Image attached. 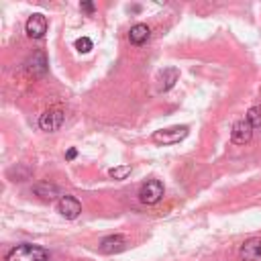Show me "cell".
<instances>
[{
    "label": "cell",
    "mask_w": 261,
    "mask_h": 261,
    "mask_svg": "<svg viewBox=\"0 0 261 261\" xmlns=\"http://www.w3.org/2000/svg\"><path fill=\"white\" fill-rule=\"evenodd\" d=\"M24 29L31 39H41L47 33V18L43 14H33V16H29Z\"/></svg>",
    "instance_id": "9"
},
{
    "label": "cell",
    "mask_w": 261,
    "mask_h": 261,
    "mask_svg": "<svg viewBox=\"0 0 261 261\" xmlns=\"http://www.w3.org/2000/svg\"><path fill=\"white\" fill-rule=\"evenodd\" d=\"M24 69H27V73H31V75H43V73L47 71V59H45V55H43L41 51L33 53V57L27 59Z\"/></svg>",
    "instance_id": "10"
},
{
    "label": "cell",
    "mask_w": 261,
    "mask_h": 261,
    "mask_svg": "<svg viewBox=\"0 0 261 261\" xmlns=\"http://www.w3.org/2000/svg\"><path fill=\"white\" fill-rule=\"evenodd\" d=\"M163 198V184L159 179H147L139 190V200L143 204H157Z\"/></svg>",
    "instance_id": "3"
},
{
    "label": "cell",
    "mask_w": 261,
    "mask_h": 261,
    "mask_svg": "<svg viewBox=\"0 0 261 261\" xmlns=\"http://www.w3.org/2000/svg\"><path fill=\"white\" fill-rule=\"evenodd\" d=\"M190 133V128L186 124H177V126H169V128H161L153 133V141L157 145H173L179 143L181 139H186Z\"/></svg>",
    "instance_id": "2"
},
{
    "label": "cell",
    "mask_w": 261,
    "mask_h": 261,
    "mask_svg": "<svg viewBox=\"0 0 261 261\" xmlns=\"http://www.w3.org/2000/svg\"><path fill=\"white\" fill-rule=\"evenodd\" d=\"M102 253L106 255H112V253H120L126 249V239L122 234H108L100 241V247H98Z\"/></svg>",
    "instance_id": "8"
},
{
    "label": "cell",
    "mask_w": 261,
    "mask_h": 261,
    "mask_svg": "<svg viewBox=\"0 0 261 261\" xmlns=\"http://www.w3.org/2000/svg\"><path fill=\"white\" fill-rule=\"evenodd\" d=\"M251 137H253V126L249 124V120H247V118H245V120H239V122H234V124H232L230 139H232V143H234V145H245V143H249V141H251Z\"/></svg>",
    "instance_id": "7"
},
{
    "label": "cell",
    "mask_w": 261,
    "mask_h": 261,
    "mask_svg": "<svg viewBox=\"0 0 261 261\" xmlns=\"http://www.w3.org/2000/svg\"><path fill=\"white\" fill-rule=\"evenodd\" d=\"M75 155H77V151L71 147V149H67V153H65V159H73Z\"/></svg>",
    "instance_id": "18"
},
{
    "label": "cell",
    "mask_w": 261,
    "mask_h": 261,
    "mask_svg": "<svg viewBox=\"0 0 261 261\" xmlns=\"http://www.w3.org/2000/svg\"><path fill=\"white\" fill-rule=\"evenodd\" d=\"M63 120H65V114L61 108H49L39 116V126L47 133H53L63 124Z\"/></svg>",
    "instance_id": "4"
},
{
    "label": "cell",
    "mask_w": 261,
    "mask_h": 261,
    "mask_svg": "<svg viewBox=\"0 0 261 261\" xmlns=\"http://www.w3.org/2000/svg\"><path fill=\"white\" fill-rule=\"evenodd\" d=\"M4 261H49V253L39 245L22 243L10 249Z\"/></svg>",
    "instance_id": "1"
},
{
    "label": "cell",
    "mask_w": 261,
    "mask_h": 261,
    "mask_svg": "<svg viewBox=\"0 0 261 261\" xmlns=\"http://www.w3.org/2000/svg\"><path fill=\"white\" fill-rule=\"evenodd\" d=\"M108 173H110V177H114V179H124V177L130 173V165H118V167H112Z\"/></svg>",
    "instance_id": "15"
},
{
    "label": "cell",
    "mask_w": 261,
    "mask_h": 261,
    "mask_svg": "<svg viewBox=\"0 0 261 261\" xmlns=\"http://www.w3.org/2000/svg\"><path fill=\"white\" fill-rule=\"evenodd\" d=\"M239 257L243 261H261V237L247 239L239 249Z\"/></svg>",
    "instance_id": "6"
},
{
    "label": "cell",
    "mask_w": 261,
    "mask_h": 261,
    "mask_svg": "<svg viewBox=\"0 0 261 261\" xmlns=\"http://www.w3.org/2000/svg\"><path fill=\"white\" fill-rule=\"evenodd\" d=\"M149 35H151V31H149L147 24H135V27H130V31H128V41H130L133 45H143V43H147Z\"/></svg>",
    "instance_id": "13"
},
{
    "label": "cell",
    "mask_w": 261,
    "mask_h": 261,
    "mask_svg": "<svg viewBox=\"0 0 261 261\" xmlns=\"http://www.w3.org/2000/svg\"><path fill=\"white\" fill-rule=\"evenodd\" d=\"M75 49H77L80 53H88V51H92V41H90L88 37H80V39L75 41Z\"/></svg>",
    "instance_id": "16"
},
{
    "label": "cell",
    "mask_w": 261,
    "mask_h": 261,
    "mask_svg": "<svg viewBox=\"0 0 261 261\" xmlns=\"http://www.w3.org/2000/svg\"><path fill=\"white\" fill-rule=\"evenodd\" d=\"M80 8H82L84 12H88V14H92V12H94V4H92V2H82V4H80Z\"/></svg>",
    "instance_id": "17"
},
{
    "label": "cell",
    "mask_w": 261,
    "mask_h": 261,
    "mask_svg": "<svg viewBox=\"0 0 261 261\" xmlns=\"http://www.w3.org/2000/svg\"><path fill=\"white\" fill-rule=\"evenodd\" d=\"M33 192H35L39 198H43V200H55V198L59 196V188H57L55 184H49V181H39V184H35ZM59 198H61V196H59Z\"/></svg>",
    "instance_id": "12"
},
{
    "label": "cell",
    "mask_w": 261,
    "mask_h": 261,
    "mask_svg": "<svg viewBox=\"0 0 261 261\" xmlns=\"http://www.w3.org/2000/svg\"><path fill=\"white\" fill-rule=\"evenodd\" d=\"M57 210H59V214H61L63 218L73 220V218L80 216L82 204H80V200L73 198V196H61V198L57 200Z\"/></svg>",
    "instance_id": "5"
},
{
    "label": "cell",
    "mask_w": 261,
    "mask_h": 261,
    "mask_svg": "<svg viewBox=\"0 0 261 261\" xmlns=\"http://www.w3.org/2000/svg\"><path fill=\"white\" fill-rule=\"evenodd\" d=\"M177 77H179L177 67H167V69H163V71L159 73V77H157L159 90H161V92H167L169 88H173V84L177 82Z\"/></svg>",
    "instance_id": "11"
},
{
    "label": "cell",
    "mask_w": 261,
    "mask_h": 261,
    "mask_svg": "<svg viewBox=\"0 0 261 261\" xmlns=\"http://www.w3.org/2000/svg\"><path fill=\"white\" fill-rule=\"evenodd\" d=\"M247 120L253 128H261V106H253L247 112Z\"/></svg>",
    "instance_id": "14"
}]
</instances>
